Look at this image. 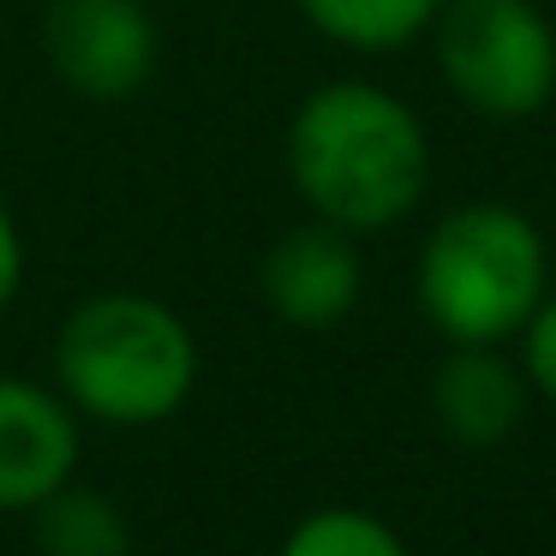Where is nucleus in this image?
<instances>
[{
	"instance_id": "nucleus-1",
	"label": "nucleus",
	"mask_w": 556,
	"mask_h": 556,
	"mask_svg": "<svg viewBox=\"0 0 556 556\" xmlns=\"http://www.w3.org/2000/svg\"><path fill=\"white\" fill-rule=\"evenodd\" d=\"M288 168L300 198L336 228H389L425 192V132L389 90L329 85L293 114Z\"/></svg>"
},
{
	"instance_id": "nucleus-2",
	"label": "nucleus",
	"mask_w": 556,
	"mask_h": 556,
	"mask_svg": "<svg viewBox=\"0 0 556 556\" xmlns=\"http://www.w3.org/2000/svg\"><path fill=\"white\" fill-rule=\"evenodd\" d=\"M54 371L73 407L109 425H156L198 383L192 329L150 293H97L61 324Z\"/></svg>"
},
{
	"instance_id": "nucleus-3",
	"label": "nucleus",
	"mask_w": 556,
	"mask_h": 556,
	"mask_svg": "<svg viewBox=\"0 0 556 556\" xmlns=\"http://www.w3.org/2000/svg\"><path fill=\"white\" fill-rule=\"evenodd\" d=\"M544 293V245L527 216L503 204H467L437 222L419 257V300L431 324L455 341L515 336Z\"/></svg>"
},
{
	"instance_id": "nucleus-4",
	"label": "nucleus",
	"mask_w": 556,
	"mask_h": 556,
	"mask_svg": "<svg viewBox=\"0 0 556 556\" xmlns=\"http://www.w3.org/2000/svg\"><path fill=\"white\" fill-rule=\"evenodd\" d=\"M437 54L448 85L496 121L532 114L556 85V37L527 0H448Z\"/></svg>"
},
{
	"instance_id": "nucleus-5",
	"label": "nucleus",
	"mask_w": 556,
	"mask_h": 556,
	"mask_svg": "<svg viewBox=\"0 0 556 556\" xmlns=\"http://www.w3.org/2000/svg\"><path fill=\"white\" fill-rule=\"evenodd\" d=\"M42 49L78 97L121 102L156 66V30L138 0H49Z\"/></svg>"
},
{
	"instance_id": "nucleus-6",
	"label": "nucleus",
	"mask_w": 556,
	"mask_h": 556,
	"mask_svg": "<svg viewBox=\"0 0 556 556\" xmlns=\"http://www.w3.org/2000/svg\"><path fill=\"white\" fill-rule=\"evenodd\" d=\"M78 467V425L61 395L0 377V508H37Z\"/></svg>"
},
{
	"instance_id": "nucleus-7",
	"label": "nucleus",
	"mask_w": 556,
	"mask_h": 556,
	"mask_svg": "<svg viewBox=\"0 0 556 556\" xmlns=\"http://www.w3.org/2000/svg\"><path fill=\"white\" fill-rule=\"evenodd\" d=\"M264 300L293 329H329L359 300V257L348 245V228L317 222L293 228L264 257Z\"/></svg>"
},
{
	"instance_id": "nucleus-8",
	"label": "nucleus",
	"mask_w": 556,
	"mask_h": 556,
	"mask_svg": "<svg viewBox=\"0 0 556 556\" xmlns=\"http://www.w3.org/2000/svg\"><path fill=\"white\" fill-rule=\"evenodd\" d=\"M437 419L455 443L467 448H496L527 413V389H520V371L508 359H496L479 341H460V353H448L443 371L431 383Z\"/></svg>"
},
{
	"instance_id": "nucleus-9",
	"label": "nucleus",
	"mask_w": 556,
	"mask_h": 556,
	"mask_svg": "<svg viewBox=\"0 0 556 556\" xmlns=\"http://www.w3.org/2000/svg\"><path fill=\"white\" fill-rule=\"evenodd\" d=\"M37 556H132L126 515L109 496L61 484L37 503Z\"/></svg>"
},
{
	"instance_id": "nucleus-10",
	"label": "nucleus",
	"mask_w": 556,
	"mask_h": 556,
	"mask_svg": "<svg viewBox=\"0 0 556 556\" xmlns=\"http://www.w3.org/2000/svg\"><path fill=\"white\" fill-rule=\"evenodd\" d=\"M437 7L443 0H300V13L348 49H395L431 25Z\"/></svg>"
},
{
	"instance_id": "nucleus-11",
	"label": "nucleus",
	"mask_w": 556,
	"mask_h": 556,
	"mask_svg": "<svg viewBox=\"0 0 556 556\" xmlns=\"http://www.w3.org/2000/svg\"><path fill=\"white\" fill-rule=\"evenodd\" d=\"M281 556H413L389 520L365 508H317L288 532Z\"/></svg>"
},
{
	"instance_id": "nucleus-12",
	"label": "nucleus",
	"mask_w": 556,
	"mask_h": 556,
	"mask_svg": "<svg viewBox=\"0 0 556 556\" xmlns=\"http://www.w3.org/2000/svg\"><path fill=\"white\" fill-rule=\"evenodd\" d=\"M527 377L556 401V300L532 305V317H527Z\"/></svg>"
},
{
	"instance_id": "nucleus-13",
	"label": "nucleus",
	"mask_w": 556,
	"mask_h": 556,
	"mask_svg": "<svg viewBox=\"0 0 556 556\" xmlns=\"http://www.w3.org/2000/svg\"><path fill=\"white\" fill-rule=\"evenodd\" d=\"M18 276H25V245H18V228H13V216H7V204H0V312L13 305Z\"/></svg>"
}]
</instances>
